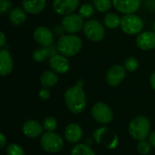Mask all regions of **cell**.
Here are the masks:
<instances>
[{
	"mask_svg": "<svg viewBox=\"0 0 155 155\" xmlns=\"http://www.w3.org/2000/svg\"><path fill=\"white\" fill-rule=\"evenodd\" d=\"M64 102L67 108L74 114H81L86 106V96L83 86L74 85L69 87L64 93Z\"/></svg>",
	"mask_w": 155,
	"mask_h": 155,
	"instance_id": "1",
	"label": "cell"
},
{
	"mask_svg": "<svg viewBox=\"0 0 155 155\" xmlns=\"http://www.w3.org/2000/svg\"><path fill=\"white\" fill-rule=\"evenodd\" d=\"M82 39L73 34L64 35L60 36L56 42V47L59 54L65 55L66 57H73L76 55L82 49Z\"/></svg>",
	"mask_w": 155,
	"mask_h": 155,
	"instance_id": "2",
	"label": "cell"
},
{
	"mask_svg": "<svg viewBox=\"0 0 155 155\" xmlns=\"http://www.w3.org/2000/svg\"><path fill=\"white\" fill-rule=\"evenodd\" d=\"M151 124L149 119L144 115H139L134 117L128 127L129 134L137 141L145 140L150 134Z\"/></svg>",
	"mask_w": 155,
	"mask_h": 155,
	"instance_id": "3",
	"label": "cell"
},
{
	"mask_svg": "<svg viewBox=\"0 0 155 155\" xmlns=\"http://www.w3.org/2000/svg\"><path fill=\"white\" fill-rule=\"evenodd\" d=\"M120 26L124 33L131 35H138L143 29V21L135 14H126L122 16Z\"/></svg>",
	"mask_w": 155,
	"mask_h": 155,
	"instance_id": "4",
	"label": "cell"
},
{
	"mask_svg": "<svg viewBox=\"0 0 155 155\" xmlns=\"http://www.w3.org/2000/svg\"><path fill=\"white\" fill-rule=\"evenodd\" d=\"M83 32L86 38L93 42H101L105 36L104 25L97 19H88L84 23Z\"/></svg>",
	"mask_w": 155,
	"mask_h": 155,
	"instance_id": "5",
	"label": "cell"
},
{
	"mask_svg": "<svg viewBox=\"0 0 155 155\" xmlns=\"http://www.w3.org/2000/svg\"><path fill=\"white\" fill-rule=\"evenodd\" d=\"M40 143L44 151L49 153H56L64 147L63 138L54 132H47L41 137Z\"/></svg>",
	"mask_w": 155,
	"mask_h": 155,
	"instance_id": "6",
	"label": "cell"
},
{
	"mask_svg": "<svg viewBox=\"0 0 155 155\" xmlns=\"http://www.w3.org/2000/svg\"><path fill=\"white\" fill-rule=\"evenodd\" d=\"M84 18L80 14H70L64 15L62 20V25L68 34L75 35L83 30L84 25Z\"/></svg>",
	"mask_w": 155,
	"mask_h": 155,
	"instance_id": "7",
	"label": "cell"
},
{
	"mask_svg": "<svg viewBox=\"0 0 155 155\" xmlns=\"http://www.w3.org/2000/svg\"><path fill=\"white\" fill-rule=\"evenodd\" d=\"M92 116L94 119L103 124H106L112 122L114 114L112 109L104 103H96L92 108Z\"/></svg>",
	"mask_w": 155,
	"mask_h": 155,
	"instance_id": "8",
	"label": "cell"
},
{
	"mask_svg": "<svg viewBox=\"0 0 155 155\" xmlns=\"http://www.w3.org/2000/svg\"><path fill=\"white\" fill-rule=\"evenodd\" d=\"M126 75V69L124 65L114 64L109 68L106 74V82L109 85L116 87L120 85Z\"/></svg>",
	"mask_w": 155,
	"mask_h": 155,
	"instance_id": "9",
	"label": "cell"
},
{
	"mask_svg": "<svg viewBox=\"0 0 155 155\" xmlns=\"http://www.w3.org/2000/svg\"><path fill=\"white\" fill-rule=\"evenodd\" d=\"M35 41L41 46H51L54 45V36L52 31L44 25L37 26L33 33Z\"/></svg>",
	"mask_w": 155,
	"mask_h": 155,
	"instance_id": "10",
	"label": "cell"
},
{
	"mask_svg": "<svg viewBox=\"0 0 155 155\" xmlns=\"http://www.w3.org/2000/svg\"><path fill=\"white\" fill-rule=\"evenodd\" d=\"M79 6V0H54L53 8L57 15H67L73 14Z\"/></svg>",
	"mask_w": 155,
	"mask_h": 155,
	"instance_id": "11",
	"label": "cell"
},
{
	"mask_svg": "<svg viewBox=\"0 0 155 155\" xmlns=\"http://www.w3.org/2000/svg\"><path fill=\"white\" fill-rule=\"evenodd\" d=\"M49 66L56 74H64L70 70V62L65 55L56 54L49 58Z\"/></svg>",
	"mask_w": 155,
	"mask_h": 155,
	"instance_id": "12",
	"label": "cell"
},
{
	"mask_svg": "<svg viewBox=\"0 0 155 155\" xmlns=\"http://www.w3.org/2000/svg\"><path fill=\"white\" fill-rule=\"evenodd\" d=\"M113 5L119 13L135 14L141 7L142 0H113Z\"/></svg>",
	"mask_w": 155,
	"mask_h": 155,
	"instance_id": "13",
	"label": "cell"
},
{
	"mask_svg": "<svg viewBox=\"0 0 155 155\" xmlns=\"http://www.w3.org/2000/svg\"><path fill=\"white\" fill-rule=\"evenodd\" d=\"M136 45L144 51L153 50L155 48V32L145 31L140 33L135 39Z\"/></svg>",
	"mask_w": 155,
	"mask_h": 155,
	"instance_id": "14",
	"label": "cell"
},
{
	"mask_svg": "<svg viewBox=\"0 0 155 155\" xmlns=\"http://www.w3.org/2000/svg\"><path fill=\"white\" fill-rule=\"evenodd\" d=\"M14 68V62L12 56L6 49L1 48L0 50V74L6 76L10 74Z\"/></svg>",
	"mask_w": 155,
	"mask_h": 155,
	"instance_id": "15",
	"label": "cell"
},
{
	"mask_svg": "<svg viewBox=\"0 0 155 155\" xmlns=\"http://www.w3.org/2000/svg\"><path fill=\"white\" fill-rule=\"evenodd\" d=\"M83 129L82 127L75 124L72 123L67 125V127L64 130V137L65 140L70 143H77L81 141L83 138Z\"/></svg>",
	"mask_w": 155,
	"mask_h": 155,
	"instance_id": "16",
	"label": "cell"
},
{
	"mask_svg": "<svg viewBox=\"0 0 155 155\" xmlns=\"http://www.w3.org/2000/svg\"><path fill=\"white\" fill-rule=\"evenodd\" d=\"M43 129L44 126L35 120H27L22 127V132L29 138H37L43 134Z\"/></svg>",
	"mask_w": 155,
	"mask_h": 155,
	"instance_id": "17",
	"label": "cell"
},
{
	"mask_svg": "<svg viewBox=\"0 0 155 155\" xmlns=\"http://www.w3.org/2000/svg\"><path fill=\"white\" fill-rule=\"evenodd\" d=\"M57 47L54 45L51 46H42L37 48L33 53V59L37 63H42L47 58H51L53 55L57 54Z\"/></svg>",
	"mask_w": 155,
	"mask_h": 155,
	"instance_id": "18",
	"label": "cell"
},
{
	"mask_svg": "<svg viewBox=\"0 0 155 155\" xmlns=\"http://www.w3.org/2000/svg\"><path fill=\"white\" fill-rule=\"evenodd\" d=\"M46 5V0H22V7L31 15L40 14Z\"/></svg>",
	"mask_w": 155,
	"mask_h": 155,
	"instance_id": "19",
	"label": "cell"
},
{
	"mask_svg": "<svg viewBox=\"0 0 155 155\" xmlns=\"http://www.w3.org/2000/svg\"><path fill=\"white\" fill-rule=\"evenodd\" d=\"M26 20V12L22 7L12 8L9 12V21L14 25H20Z\"/></svg>",
	"mask_w": 155,
	"mask_h": 155,
	"instance_id": "20",
	"label": "cell"
},
{
	"mask_svg": "<svg viewBox=\"0 0 155 155\" xmlns=\"http://www.w3.org/2000/svg\"><path fill=\"white\" fill-rule=\"evenodd\" d=\"M40 82H41V84L45 88L54 87L58 83V75L53 70L45 71L41 74Z\"/></svg>",
	"mask_w": 155,
	"mask_h": 155,
	"instance_id": "21",
	"label": "cell"
},
{
	"mask_svg": "<svg viewBox=\"0 0 155 155\" xmlns=\"http://www.w3.org/2000/svg\"><path fill=\"white\" fill-rule=\"evenodd\" d=\"M121 18L115 13H107L104 17V25L109 29H115L121 25Z\"/></svg>",
	"mask_w": 155,
	"mask_h": 155,
	"instance_id": "22",
	"label": "cell"
},
{
	"mask_svg": "<svg viewBox=\"0 0 155 155\" xmlns=\"http://www.w3.org/2000/svg\"><path fill=\"white\" fill-rule=\"evenodd\" d=\"M93 5L100 13H107L114 6L113 0H93Z\"/></svg>",
	"mask_w": 155,
	"mask_h": 155,
	"instance_id": "23",
	"label": "cell"
},
{
	"mask_svg": "<svg viewBox=\"0 0 155 155\" xmlns=\"http://www.w3.org/2000/svg\"><path fill=\"white\" fill-rule=\"evenodd\" d=\"M71 155H95V153L87 144L79 143L72 149Z\"/></svg>",
	"mask_w": 155,
	"mask_h": 155,
	"instance_id": "24",
	"label": "cell"
},
{
	"mask_svg": "<svg viewBox=\"0 0 155 155\" xmlns=\"http://www.w3.org/2000/svg\"><path fill=\"white\" fill-rule=\"evenodd\" d=\"M94 6L93 4L90 3H84L79 8V14L84 18V19H90L94 14Z\"/></svg>",
	"mask_w": 155,
	"mask_h": 155,
	"instance_id": "25",
	"label": "cell"
},
{
	"mask_svg": "<svg viewBox=\"0 0 155 155\" xmlns=\"http://www.w3.org/2000/svg\"><path fill=\"white\" fill-rule=\"evenodd\" d=\"M124 68L128 72H134L138 69L139 67V62L134 56H129L124 60Z\"/></svg>",
	"mask_w": 155,
	"mask_h": 155,
	"instance_id": "26",
	"label": "cell"
},
{
	"mask_svg": "<svg viewBox=\"0 0 155 155\" xmlns=\"http://www.w3.org/2000/svg\"><path fill=\"white\" fill-rule=\"evenodd\" d=\"M137 150L138 152L143 155H147L148 153H151L152 150V144L150 143V142H147L146 140H142L139 141L138 144H137Z\"/></svg>",
	"mask_w": 155,
	"mask_h": 155,
	"instance_id": "27",
	"label": "cell"
},
{
	"mask_svg": "<svg viewBox=\"0 0 155 155\" xmlns=\"http://www.w3.org/2000/svg\"><path fill=\"white\" fill-rule=\"evenodd\" d=\"M43 126H44V129L46 130L47 132H54L57 127V122L54 117L49 116L44 120Z\"/></svg>",
	"mask_w": 155,
	"mask_h": 155,
	"instance_id": "28",
	"label": "cell"
},
{
	"mask_svg": "<svg viewBox=\"0 0 155 155\" xmlns=\"http://www.w3.org/2000/svg\"><path fill=\"white\" fill-rule=\"evenodd\" d=\"M6 155H25L23 148L16 144V143H11L6 148Z\"/></svg>",
	"mask_w": 155,
	"mask_h": 155,
	"instance_id": "29",
	"label": "cell"
},
{
	"mask_svg": "<svg viewBox=\"0 0 155 155\" xmlns=\"http://www.w3.org/2000/svg\"><path fill=\"white\" fill-rule=\"evenodd\" d=\"M12 2L11 0H0V14L5 15L8 11H11Z\"/></svg>",
	"mask_w": 155,
	"mask_h": 155,
	"instance_id": "30",
	"label": "cell"
},
{
	"mask_svg": "<svg viewBox=\"0 0 155 155\" xmlns=\"http://www.w3.org/2000/svg\"><path fill=\"white\" fill-rule=\"evenodd\" d=\"M51 95V92L49 90V88H42L39 92V96L42 100H47Z\"/></svg>",
	"mask_w": 155,
	"mask_h": 155,
	"instance_id": "31",
	"label": "cell"
},
{
	"mask_svg": "<svg viewBox=\"0 0 155 155\" xmlns=\"http://www.w3.org/2000/svg\"><path fill=\"white\" fill-rule=\"evenodd\" d=\"M6 44V37H5V35L4 32H1L0 33V47L3 48Z\"/></svg>",
	"mask_w": 155,
	"mask_h": 155,
	"instance_id": "32",
	"label": "cell"
},
{
	"mask_svg": "<svg viewBox=\"0 0 155 155\" xmlns=\"http://www.w3.org/2000/svg\"><path fill=\"white\" fill-rule=\"evenodd\" d=\"M149 142L152 144V146L155 148V131L149 135Z\"/></svg>",
	"mask_w": 155,
	"mask_h": 155,
	"instance_id": "33",
	"label": "cell"
},
{
	"mask_svg": "<svg viewBox=\"0 0 155 155\" xmlns=\"http://www.w3.org/2000/svg\"><path fill=\"white\" fill-rule=\"evenodd\" d=\"M5 143H6V138L5 137V135L3 134H0V147L4 148Z\"/></svg>",
	"mask_w": 155,
	"mask_h": 155,
	"instance_id": "34",
	"label": "cell"
},
{
	"mask_svg": "<svg viewBox=\"0 0 155 155\" xmlns=\"http://www.w3.org/2000/svg\"><path fill=\"white\" fill-rule=\"evenodd\" d=\"M150 84H151V86L153 87V89L155 91V72L152 74V75L150 77Z\"/></svg>",
	"mask_w": 155,
	"mask_h": 155,
	"instance_id": "35",
	"label": "cell"
},
{
	"mask_svg": "<svg viewBox=\"0 0 155 155\" xmlns=\"http://www.w3.org/2000/svg\"><path fill=\"white\" fill-rule=\"evenodd\" d=\"M153 31H154L155 32V20L154 22H153Z\"/></svg>",
	"mask_w": 155,
	"mask_h": 155,
	"instance_id": "36",
	"label": "cell"
}]
</instances>
